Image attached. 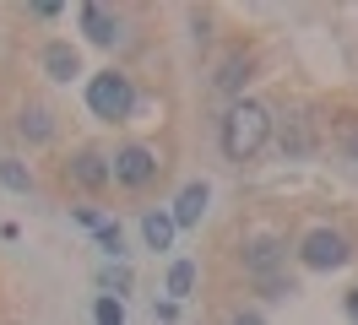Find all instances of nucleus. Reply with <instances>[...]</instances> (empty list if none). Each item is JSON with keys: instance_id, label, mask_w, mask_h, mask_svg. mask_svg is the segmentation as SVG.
<instances>
[{"instance_id": "obj_14", "label": "nucleus", "mask_w": 358, "mask_h": 325, "mask_svg": "<svg viewBox=\"0 0 358 325\" xmlns=\"http://www.w3.org/2000/svg\"><path fill=\"white\" fill-rule=\"evenodd\" d=\"M92 325H125V303L114 298V293H98V303H92Z\"/></svg>"}, {"instance_id": "obj_3", "label": "nucleus", "mask_w": 358, "mask_h": 325, "mask_svg": "<svg viewBox=\"0 0 358 325\" xmlns=\"http://www.w3.org/2000/svg\"><path fill=\"white\" fill-rule=\"evenodd\" d=\"M299 260H304L310 271H342V266L353 260V244L336 233V228H315V233H304V244H299Z\"/></svg>"}, {"instance_id": "obj_11", "label": "nucleus", "mask_w": 358, "mask_h": 325, "mask_svg": "<svg viewBox=\"0 0 358 325\" xmlns=\"http://www.w3.org/2000/svg\"><path fill=\"white\" fill-rule=\"evenodd\" d=\"M282 152H288V157H310L315 152V136H310V125H304L299 114L282 120Z\"/></svg>"}, {"instance_id": "obj_4", "label": "nucleus", "mask_w": 358, "mask_h": 325, "mask_svg": "<svg viewBox=\"0 0 358 325\" xmlns=\"http://www.w3.org/2000/svg\"><path fill=\"white\" fill-rule=\"evenodd\" d=\"M157 173H163V163H157V152H152V147L131 141V147L114 152V185H125V190H147Z\"/></svg>"}, {"instance_id": "obj_9", "label": "nucleus", "mask_w": 358, "mask_h": 325, "mask_svg": "<svg viewBox=\"0 0 358 325\" xmlns=\"http://www.w3.org/2000/svg\"><path fill=\"white\" fill-rule=\"evenodd\" d=\"M17 136H22L27 147H44L49 136H55V114H49L44 103H27L22 114H17Z\"/></svg>"}, {"instance_id": "obj_15", "label": "nucleus", "mask_w": 358, "mask_h": 325, "mask_svg": "<svg viewBox=\"0 0 358 325\" xmlns=\"http://www.w3.org/2000/svg\"><path fill=\"white\" fill-rule=\"evenodd\" d=\"M98 282H103V287H109L114 298H120V293L131 287V266H109V271H103V277H98Z\"/></svg>"}, {"instance_id": "obj_19", "label": "nucleus", "mask_w": 358, "mask_h": 325, "mask_svg": "<svg viewBox=\"0 0 358 325\" xmlns=\"http://www.w3.org/2000/svg\"><path fill=\"white\" fill-rule=\"evenodd\" d=\"M348 320L358 325V287H353V293H348Z\"/></svg>"}, {"instance_id": "obj_13", "label": "nucleus", "mask_w": 358, "mask_h": 325, "mask_svg": "<svg viewBox=\"0 0 358 325\" xmlns=\"http://www.w3.org/2000/svg\"><path fill=\"white\" fill-rule=\"evenodd\" d=\"M0 185H6V190H17V195H27V190H33V173H27V163H17V157H0Z\"/></svg>"}, {"instance_id": "obj_8", "label": "nucleus", "mask_w": 358, "mask_h": 325, "mask_svg": "<svg viewBox=\"0 0 358 325\" xmlns=\"http://www.w3.org/2000/svg\"><path fill=\"white\" fill-rule=\"evenodd\" d=\"M44 76L49 82H71V76H82V60H76V49L66 38L44 43Z\"/></svg>"}, {"instance_id": "obj_12", "label": "nucleus", "mask_w": 358, "mask_h": 325, "mask_svg": "<svg viewBox=\"0 0 358 325\" xmlns=\"http://www.w3.org/2000/svg\"><path fill=\"white\" fill-rule=\"evenodd\" d=\"M190 287H196V266H190V260H174V266H169V282H163V293H169V303L190 298Z\"/></svg>"}, {"instance_id": "obj_1", "label": "nucleus", "mask_w": 358, "mask_h": 325, "mask_svg": "<svg viewBox=\"0 0 358 325\" xmlns=\"http://www.w3.org/2000/svg\"><path fill=\"white\" fill-rule=\"evenodd\" d=\"M217 141H223V157H228V163H250V157H261V147L271 141V108L239 98V103L223 114Z\"/></svg>"}, {"instance_id": "obj_7", "label": "nucleus", "mask_w": 358, "mask_h": 325, "mask_svg": "<svg viewBox=\"0 0 358 325\" xmlns=\"http://www.w3.org/2000/svg\"><path fill=\"white\" fill-rule=\"evenodd\" d=\"M206 201H212V190H206L201 179H196V185H185V190L174 195V206H169L174 228H196V222L206 217Z\"/></svg>"}, {"instance_id": "obj_18", "label": "nucleus", "mask_w": 358, "mask_h": 325, "mask_svg": "<svg viewBox=\"0 0 358 325\" xmlns=\"http://www.w3.org/2000/svg\"><path fill=\"white\" fill-rule=\"evenodd\" d=\"M228 325H266V320H261V315H250V309H245V315H234Z\"/></svg>"}, {"instance_id": "obj_17", "label": "nucleus", "mask_w": 358, "mask_h": 325, "mask_svg": "<svg viewBox=\"0 0 358 325\" xmlns=\"http://www.w3.org/2000/svg\"><path fill=\"white\" fill-rule=\"evenodd\" d=\"M76 222H82V228H92V233H98V228H103V217L92 212V206H76Z\"/></svg>"}, {"instance_id": "obj_20", "label": "nucleus", "mask_w": 358, "mask_h": 325, "mask_svg": "<svg viewBox=\"0 0 358 325\" xmlns=\"http://www.w3.org/2000/svg\"><path fill=\"white\" fill-rule=\"evenodd\" d=\"M348 152H353V157H358V130H348Z\"/></svg>"}, {"instance_id": "obj_16", "label": "nucleus", "mask_w": 358, "mask_h": 325, "mask_svg": "<svg viewBox=\"0 0 358 325\" xmlns=\"http://www.w3.org/2000/svg\"><path fill=\"white\" fill-rule=\"evenodd\" d=\"M98 244H103L109 255H120V250H125V238H120V222H103V228H98Z\"/></svg>"}, {"instance_id": "obj_6", "label": "nucleus", "mask_w": 358, "mask_h": 325, "mask_svg": "<svg viewBox=\"0 0 358 325\" xmlns=\"http://www.w3.org/2000/svg\"><path fill=\"white\" fill-rule=\"evenodd\" d=\"M76 22H82V33H87L98 49H109V43L125 38V33H120V17H114V11H103V6H82V11H76Z\"/></svg>"}, {"instance_id": "obj_5", "label": "nucleus", "mask_w": 358, "mask_h": 325, "mask_svg": "<svg viewBox=\"0 0 358 325\" xmlns=\"http://www.w3.org/2000/svg\"><path fill=\"white\" fill-rule=\"evenodd\" d=\"M66 179H76L82 190H103V185L114 179V157H103V152H92V147L76 152V157L66 163Z\"/></svg>"}, {"instance_id": "obj_2", "label": "nucleus", "mask_w": 358, "mask_h": 325, "mask_svg": "<svg viewBox=\"0 0 358 325\" xmlns=\"http://www.w3.org/2000/svg\"><path fill=\"white\" fill-rule=\"evenodd\" d=\"M87 108L98 114V120H131V108H136L131 76H120V71H98V76L87 82Z\"/></svg>"}, {"instance_id": "obj_10", "label": "nucleus", "mask_w": 358, "mask_h": 325, "mask_svg": "<svg viewBox=\"0 0 358 325\" xmlns=\"http://www.w3.org/2000/svg\"><path fill=\"white\" fill-rule=\"evenodd\" d=\"M174 217L169 212H147L141 217V238H147V250H169V244H174Z\"/></svg>"}]
</instances>
